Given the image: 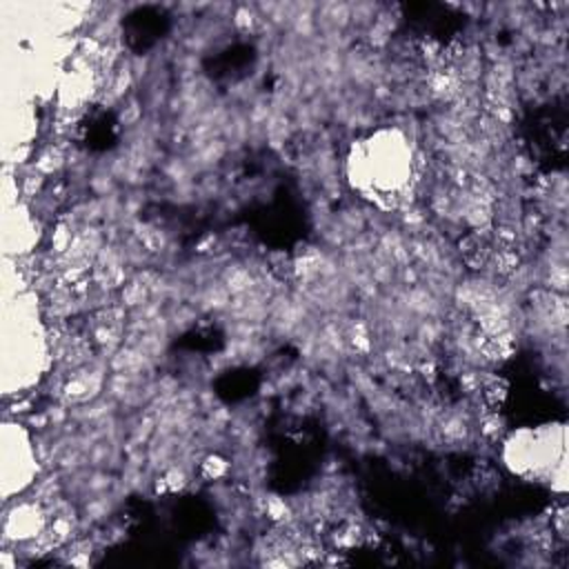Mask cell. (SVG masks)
<instances>
[{
  "label": "cell",
  "mask_w": 569,
  "mask_h": 569,
  "mask_svg": "<svg viewBox=\"0 0 569 569\" xmlns=\"http://www.w3.org/2000/svg\"><path fill=\"white\" fill-rule=\"evenodd\" d=\"M413 153L400 131H382L349 158V176L358 178V187L396 193L407 187L413 173Z\"/></svg>",
  "instance_id": "1"
}]
</instances>
